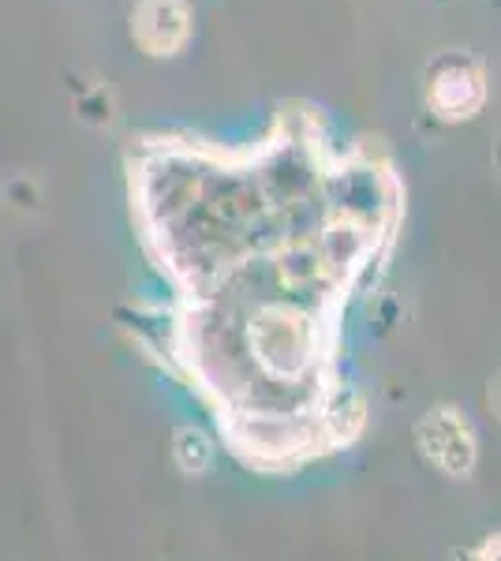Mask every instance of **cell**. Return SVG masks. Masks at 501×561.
Returning <instances> with one entry per match:
<instances>
[{
	"instance_id": "cell-1",
	"label": "cell",
	"mask_w": 501,
	"mask_h": 561,
	"mask_svg": "<svg viewBox=\"0 0 501 561\" xmlns=\"http://www.w3.org/2000/svg\"><path fill=\"white\" fill-rule=\"evenodd\" d=\"M415 442H419V454L426 457V465H434L445 476L460 479V476H471V468H476V457H479L476 431H471V423L464 420L457 409H449V404H439V409H431L419 420Z\"/></svg>"
},
{
	"instance_id": "cell-2",
	"label": "cell",
	"mask_w": 501,
	"mask_h": 561,
	"mask_svg": "<svg viewBox=\"0 0 501 561\" xmlns=\"http://www.w3.org/2000/svg\"><path fill=\"white\" fill-rule=\"evenodd\" d=\"M132 34L153 57H169L187 38V8L180 0H143L132 15Z\"/></svg>"
},
{
	"instance_id": "cell-3",
	"label": "cell",
	"mask_w": 501,
	"mask_h": 561,
	"mask_svg": "<svg viewBox=\"0 0 501 561\" xmlns=\"http://www.w3.org/2000/svg\"><path fill=\"white\" fill-rule=\"evenodd\" d=\"M487 404H490V412L501 420V370L494 378H490V386H487Z\"/></svg>"
},
{
	"instance_id": "cell-4",
	"label": "cell",
	"mask_w": 501,
	"mask_h": 561,
	"mask_svg": "<svg viewBox=\"0 0 501 561\" xmlns=\"http://www.w3.org/2000/svg\"><path fill=\"white\" fill-rule=\"evenodd\" d=\"M471 561H501V536L498 539H490V542H482V547L476 550V558Z\"/></svg>"
}]
</instances>
